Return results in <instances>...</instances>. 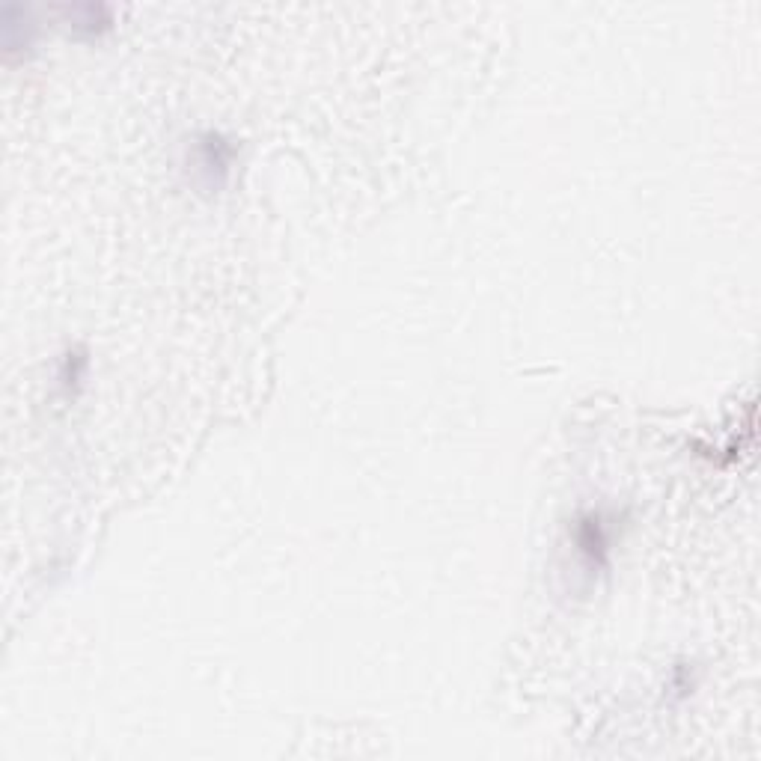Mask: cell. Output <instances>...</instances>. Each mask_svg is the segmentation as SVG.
I'll use <instances>...</instances> for the list:
<instances>
[{"label":"cell","mask_w":761,"mask_h":761,"mask_svg":"<svg viewBox=\"0 0 761 761\" xmlns=\"http://www.w3.org/2000/svg\"><path fill=\"white\" fill-rule=\"evenodd\" d=\"M229 155L232 149L226 146V140L220 134H203L200 137V146H197V167L200 173L209 176V185L218 188L229 170Z\"/></svg>","instance_id":"6da1fadb"},{"label":"cell","mask_w":761,"mask_h":761,"mask_svg":"<svg viewBox=\"0 0 761 761\" xmlns=\"http://www.w3.org/2000/svg\"><path fill=\"white\" fill-rule=\"evenodd\" d=\"M577 547H580V553L589 559V562H595V565H601L604 562V553H607V533H604V524H601V515H586L583 521H580V527H577Z\"/></svg>","instance_id":"7a4b0ae2"}]
</instances>
